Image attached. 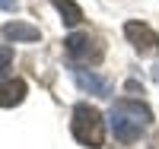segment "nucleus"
Here are the masks:
<instances>
[{"instance_id": "nucleus-1", "label": "nucleus", "mask_w": 159, "mask_h": 149, "mask_svg": "<svg viewBox=\"0 0 159 149\" xmlns=\"http://www.w3.org/2000/svg\"><path fill=\"white\" fill-rule=\"evenodd\" d=\"M153 121V111L143 102H130V99H118L111 105V114H108V127L115 133V140L121 143H134L140 140L143 127Z\"/></svg>"}, {"instance_id": "nucleus-10", "label": "nucleus", "mask_w": 159, "mask_h": 149, "mask_svg": "<svg viewBox=\"0 0 159 149\" xmlns=\"http://www.w3.org/2000/svg\"><path fill=\"white\" fill-rule=\"evenodd\" d=\"M0 10H16V0H0Z\"/></svg>"}, {"instance_id": "nucleus-4", "label": "nucleus", "mask_w": 159, "mask_h": 149, "mask_svg": "<svg viewBox=\"0 0 159 149\" xmlns=\"http://www.w3.org/2000/svg\"><path fill=\"white\" fill-rule=\"evenodd\" d=\"M124 35H127V42L134 45L140 54H147V51H156V48H159V35L150 29L147 22H137V19L124 22Z\"/></svg>"}, {"instance_id": "nucleus-5", "label": "nucleus", "mask_w": 159, "mask_h": 149, "mask_svg": "<svg viewBox=\"0 0 159 149\" xmlns=\"http://www.w3.org/2000/svg\"><path fill=\"white\" fill-rule=\"evenodd\" d=\"M73 79H76V86L89 92V95H108L111 92V83L105 76H96L92 70H73Z\"/></svg>"}, {"instance_id": "nucleus-3", "label": "nucleus", "mask_w": 159, "mask_h": 149, "mask_svg": "<svg viewBox=\"0 0 159 149\" xmlns=\"http://www.w3.org/2000/svg\"><path fill=\"white\" fill-rule=\"evenodd\" d=\"M64 48H67V54L76 64H99L102 60V45L96 42V38H89V35H70V38H64Z\"/></svg>"}, {"instance_id": "nucleus-2", "label": "nucleus", "mask_w": 159, "mask_h": 149, "mask_svg": "<svg viewBox=\"0 0 159 149\" xmlns=\"http://www.w3.org/2000/svg\"><path fill=\"white\" fill-rule=\"evenodd\" d=\"M70 130H73V137L76 143H83L89 149H99L105 143V121L99 114V108H92L86 102H80L73 108V121H70Z\"/></svg>"}, {"instance_id": "nucleus-6", "label": "nucleus", "mask_w": 159, "mask_h": 149, "mask_svg": "<svg viewBox=\"0 0 159 149\" xmlns=\"http://www.w3.org/2000/svg\"><path fill=\"white\" fill-rule=\"evenodd\" d=\"M0 32H3L7 42H38L42 38V32L35 25H29V22H7Z\"/></svg>"}, {"instance_id": "nucleus-7", "label": "nucleus", "mask_w": 159, "mask_h": 149, "mask_svg": "<svg viewBox=\"0 0 159 149\" xmlns=\"http://www.w3.org/2000/svg\"><path fill=\"white\" fill-rule=\"evenodd\" d=\"M25 99V83L22 79H7L0 83V108H13Z\"/></svg>"}, {"instance_id": "nucleus-9", "label": "nucleus", "mask_w": 159, "mask_h": 149, "mask_svg": "<svg viewBox=\"0 0 159 149\" xmlns=\"http://www.w3.org/2000/svg\"><path fill=\"white\" fill-rule=\"evenodd\" d=\"M10 64H13V48L10 45H0V76H7Z\"/></svg>"}, {"instance_id": "nucleus-8", "label": "nucleus", "mask_w": 159, "mask_h": 149, "mask_svg": "<svg viewBox=\"0 0 159 149\" xmlns=\"http://www.w3.org/2000/svg\"><path fill=\"white\" fill-rule=\"evenodd\" d=\"M51 7L61 13V19L67 25H80V22H83V10H80L73 0H51Z\"/></svg>"}]
</instances>
